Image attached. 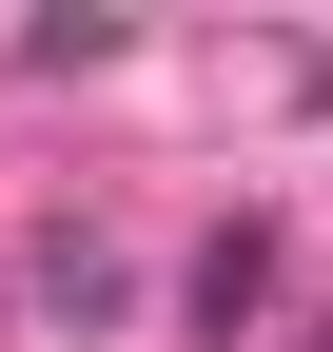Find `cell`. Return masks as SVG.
<instances>
[{"label": "cell", "mask_w": 333, "mask_h": 352, "mask_svg": "<svg viewBox=\"0 0 333 352\" xmlns=\"http://www.w3.org/2000/svg\"><path fill=\"white\" fill-rule=\"evenodd\" d=\"M275 314V215H235L216 254H196V333H255Z\"/></svg>", "instance_id": "1"}, {"label": "cell", "mask_w": 333, "mask_h": 352, "mask_svg": "<svg viewBox=\"0 0 333 352\" xmlns=\"http://www.w3.org/2000/svg\"><path fill=\"white\" fill-rule=\"evenodd\" d=\"M39 314L98 333V314H118V254H98V235H39Z\"/></svg>", "instance_id": "2"}]
</instances>
